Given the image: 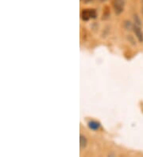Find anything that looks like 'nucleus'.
Listing matches in <instances>:
<instances>
[{"instance_id":"nucleus-1","label":"nucleus","mask_w":143,"mask_h":157,"mask_svg":"<svg viewBox=\"0 0 143 157\" xmlns=\"http://www.w3.org/2000/svg\"><path fill=\"white\" fill-rule=\"evenodd\" d=\"M126 0H112V6L114 13L119 15L124 11Z\"/></svg>"},{"instance_id":"nucleus-2","label":"nucleus","mask_w":143,"mask_h":157,"mask_svg":"<svg viewBox=\"0 0 143 157\" xmlns=\"http://www.w3.org/2000/svg\"><path fill=\"white\" fill-rule=\"evenodd\" d=\"M97 17L96 10L94 9H85L81 12V18L83 21H88L89 19L95 18Z\"/></svg>"},{"instance_id":"nucleus-3","label":"nucleus","mask_w":143,"mask_h":157,"mask_svg":"<svg viewBox=\"0 0 143 157\" xmlns=\"http://www.w3.org/2000/svg\"><path fill=\"white\" fill-rule=\"evenodd\" d=\"M133 32H134V33H135V36L136 37H137V40H138V41L142 43L143 42V31L142 29H141V26L133 24Z\"/></svg>"},{"instance_id":"nucleus-4","label":"nucleus","mask_w":143,"mask_h":157,"mask_svg":"<svg viewBox=\"0 0 143 157\" xmlns=\"http://www.w3.org/2000/svg\"><path fill=\"white\" fill-rule=\"evenodd\" d=\"M87 144H88V140L86 138L85 136L80 134V145L81 148H84V147H87Z\"/></svg>"},{"instance_id":"nucleus-5","label":"nucleus","mask_w":143,"mask_h":157,"mask_svg":"<svg viewBox=\"0 0 143 157\" xmlns=\"http://www.w3.org/2000/svg\"><path fill=\"white\" fill-rule=\"evenodd\" d=\"M88 127L91 129H92V130H97V129H99V127H100V124L99 122H97V121H92L88 123Z\"/></svg>"},{"instance_id":"nucleus-6","label":"nucleus","mask_w":143,"mask_h":157,"mask_svg":"<svg viewBox=\"0 0 143 157\" xmlns=\"http://www.w3.org/2000/svg\"><path fill=\"white\" fill-rule=\"evenodd\" d=\"M141 13L143 15V0H141Z\"/></svg>"},{"instance_id":"nucleus-7","label":"nucleus","mask_w":143,"mask_h":157,"mask_svg":"<svg viewBox=\"0 0 143 157\" xmlns=\"http://www.w3.org/2000/svg\"><path fill=\"white\" fill-rule=\"evenodd\" d=\"M94 0H84V2H85V3H89V2H93Z\"/></svg>"},{"instance_id":"nucleus-8","label":"nucleus","mask_w":143,"mask_h":157,"mask_svg":"<svg viewBox=\"0 0 143 157\" xmlns=\"http://www.w3.org/2000/svg\"><path fill=\"white\" fill-rule=\"evenodd\" d=\"M100 1H101V2H106L107 0H100Z\"/></svg>"}]
</instances>
